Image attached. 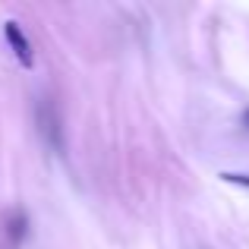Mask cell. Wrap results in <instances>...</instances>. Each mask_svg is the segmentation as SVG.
<instances>
[{"mask_svg": "<svg viewBox=\"0 0 249 249\" xmlns=\"http://www.w3.org/2000/svg\"><path fill=\"white\" fill-rule=\"evenodd\" d=\"M3 231H6V240H10L13 246H22L25 237H29V214H25L22 208H13V212H6Z\"/></svg>", "mask_w": 249, "mask_h": 249, "instance_id": "3", "label": "cell"}, {"mask_svg": "<svg viewBox=\"0 0 249 249\" xmlns=\"http://www.w3.org/2000/svg\"><path fill=\"white\" fill-rule=\"evenodd\" d=\"M243 123H246V126H249V110H246V114H243Z\"/></svg>", "mask_w": 249, "mask_h": 249, "instance_id": "5", "label": "cell"}, {"mask_svg": "<svg viewBox=\"0 0 249 249\" xmlns=\"http://www.w3.org/2000/svg\"><path fill=\"white\" fill-rule=\"evenodd\" d=\"M224 180L240 183V186H249V177H246V174H224Z\"/></svg>", "mask_w": 249, "mask_h": 249, "instance_id": "4", "label": "cell"}, {"mask_svg": "<svg viewBox=\"0 0 249 249\" xmlns=\"http://www.w3.org/2000/svg\"><path fill=\"white\" fill-rule=\"evenodd\" d=\"M35 120H38V133L54 152H63V120H60V107L54 98H41L35 107Z\"/></svg>", "mask_w": 249, "mask_h": 249, "instance_id": "1", "label": "cell"}, {"mask_svg": "<svg viewBox=\"0 0 249 249\" xmlns=\"http://www.w3.org/2000/svg\"><path fill=\"white\" fill-rule=\"evenodd\" d=\"M3 35H6V44L13 48V54H16V60L22 63L25 70L35 67V51H32V41L25 38V32L19 29V22H6L3 25Z\"/></svg>", "mask_w": 249, "mask_h": 249, "instance_id": "2", "label": "cell"}]
</instances>
